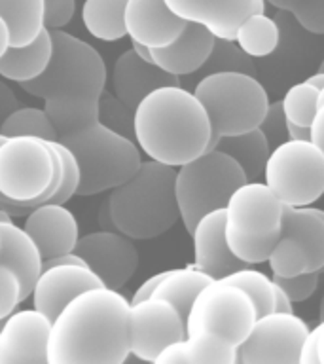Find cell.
I'll use <instances>...</instances> for the list:
<instances>
[{"mask_svg":"<svg viewBox=\"0 0 324 364\" xmlns=\"http://www.w3.org/2000/svg\"><path fill=\"white\" fill-rule=\"evenodd\" d=\"M129 309L119 290H84L51 321L48 364H124L131 355Z\"/></svg>","mask_w":324,"mask_h":364,"instance_id":"obj_1","label":"cell"},{"mask_svg":"<svg viewBox=\"0 0 324 364\" xmlns=\"http://www.w3.org/2000/svg\"><path fill=\"white\" fill-rule=\"evenodd\" d=\"M203 102L180 84L148 93L135 108V142L150 159L180 167L210 148Z\"/></svg>","mask_w":324,"mask_h":364,"instance_id":"obj_2","label":"cell"},{"mask_svg":"<svg viewBox=\"0 0 324 364\" xmlns=\"http://www.w3.org/2000/svg\"><path fill=\"white\" fill-rule=\"evenodd\" d=\"M175 182L176 167L156 159L142 161L135 175L114 188L108 198L118 232L136 241L169 232L180 218Z\"/></svg>","mask_w":324,"mask_h":364,"instance_id":"obj_3","label":"cell"},{"mask_svg":"<svg viewBox=\"0 0 324 364\" xmlns=\"http://www.w3.org/2000/svg\"><path fill=\"white\" fill-rule=\"evenodd\" d=\"M61 181L63 164L50 141L16 135L0 142V205L11 216L50 203Z\"/></svg>","mask_w":324,"mask_h":364,"instance_id":"obj_4","label":"cell"},{"mask_svg":"<svg viewBox=\"0 0 324 364\" xmlns=\"http://www.w3.org/2000/svg\"><path fill=\"white\" fill-rule=\"evenodd\" d=\"M53 53L45 73L19 84L44 102H99L107 91V63L101 53L74 34L51 28Z\"/></svg>","mask_w":324,"mask_h":364,"instance_id":"obj_5","label":"cell"},{"mask_svg":"<svg viewBox=\"0 0 324 364\" xmlns=\"http://www.w3.org/2000/svg\"><path fill=\"white\" fill-rule=\"evenodd\" d=\"M80 165V198L114 190L129 181L141 167V148L133 139L101 122L59 136Z\"/></svg>","mask_w":324,"mask_h":364,"instance_id":"obj_6","label":"cell"},{"mask_svg":"<svg viewBox=\"0 0 324 364\" xmlns=\"http://www.w3.org/2000/svg\"><path fill=\"white\" fill-rule=\"evenodd\" d=\"M226 241L233 255L254 266L267 262L283 228L284 203L266 182H244L226 205Z\"/></svg>","mask_w":324,"mask_h":364,"instance_id":"obj_7","label":"cell"},{"mask_svg":"<svg viewBox=\"0 0 324 364\" xmlns=\"http://www.w3.org/2000/svg\"><path fill=\"white\" fill-rule=\"evenodd\" d=\"M193 93L209 114L210 148L220 136L260 127L269 107V97L260 80L235 70L201 76Z\"/></svg>","mask_w":324,"mask_h":364,"instance_id":"obj_8","label":"cell"},{"mask_svg":"<svg viewBox=\"0 0 324 364\" xmlns=\"http://www.w3.org/2000/svg\"><path fill=\"white\" fill-rule=\"evenodd\" d=\"M244 182L247 175L241 165L216 148L176 167V201L186 232L192 235L205 215L224 209L232 193Z\"/></svg>","mask_w":324,"mask_h":364,"instance_id":"obj_9","label":"cell"},{"mask_svg":"<svg viewBox=\"0 0 324 364\" xmlns=\"http://www.w3.org/2000/svg\"><path fill=\"white\" fill-rule=\"evenodd\" d=\"M266 184L288 207H311L324 193V152L311 141L286 139L267 158Z\"/></svg>","mask_w":324,"mask_h":364,"instance_id":"obj_10","label":"cell"},{"mask_svg":"<svg viewBox=\"0 0 324 364\" xmlns=\"http://www.w3.org/2000/svg\"><path fill=\"white\" fill-rule=\"evenodd\" d=\"M254 301L241 287L226 279H212L193 301L186 318V334L203 330L241 346L254 324Z\"/></svg>","mask_w":324,"mask_h":364,"instance_id":"obj_11","label":"cell"},{"mask_svg":"<svg viewBox=\"0 0 324 364\" xmlns=\"http://www.w3.org/2000/svg\"><path fill=\"white\" fill-rule=\"evenodd\" d=\"M273 275H300L323 272L324 220L313 207L284 205L283 228L267 258Z\"/></svg>","mask_w":324,"mask_h":364,"instance_id":"obj_12","label":"cell"},{"mask_svg":"<svg viewBox=\"0 0 324 364\" xmlns=\"http://www.w3.org/2000/svg\"><path fill=\"white\" fill-rule=\"evenodd\" d=\"M309 330L294 311H271L256 317L237 349V364H300L301 343Z\"/></svg>","mask_w":324,"mask_h":364,"instance_id":"obj_13","label":"cell"},{"mask_svg":"<svg viewBox=\"0 0 324 364\" xmlns=\"http://www.w3.org/2000/svg\"><path fill=\"white\" fill-rule=\"evenodd\" d=\"M186 338V321L171 301L150 296L131 301L129 347L131 355L153 363L165 347Z\"/></svg>","mask_w":324,"mask_h":364,"instance_id":"obj_14","label":"cell"},{"mask_svg":"<svg viewBox=\"0 0 324 364\" xmlns=\"http://www.w3.org/2000/svg\"><path fill=\"white\" fill-rule=\"evenodd\" d=\"M74 252L84 258L108 289H124L139 267V250L133 239L122 232L87 233L78 239Z\"/></svg>","mask_w":324,"mask_h":364,"instance_id":"obj_15","label":"cell"},{"mask_svg":"<svg viewBox=\"0 0 324 364\" xmlns=\"http://www.w3.org/2000/svg\"><path fill=\"white\" fill-rule=\"evenodd\" d=\"M51 318L33 309H16L0 328V364H48Z\"/></svg>","mask_w":324,"mask_h":364,"instance_id":"obj_16","label":"cell"},{"mask_svg":"<svg viewBox=\"0 0 324 364\" xmlns=\"http://www.w3.org/2000/svg\"><path fill=\"white\" fill-rule=\"evenodd\" d=\"M95 287H104V283L87 264L63 262L44 266L31 294L33 306L53 321L72 298Z\"/></svg>","mask_w":324,"mask_h":364,"instance_id":"obj_17","label":"cell"},{"mask_svg":"<svg viewBox=\"0 0 324 364\" xmlns=\"http://www.w3.org/2000/svg\"><path fill=\"white\" fill-rule=\"evenodd\" d=\"M165 4L175 16L203 25L222 40H235L237 27L247 17L266 11V0H165Z\"/></svg>","mask_w":324,"mask_h":364,"instance_id":"obj_18","label":"cell"},{"mask_svg":"<svg viewBox=\"0 0 324 364\" xmlns=\"http://www.w3.org/2000/svg\"><path fill=\"white\" fill-rule=\"evenodd\" d=\"M224 209H216L205 215L192 232L193 266L212 279H224L241 267L250 266L233 255V250L227 245Z\"/></svg>","mask_w":324,"mask_h":364,"instance_id":"obj_19","label":"cell"},{"mask_svg":"<svg viewBox=\"0 0 324 364\" xmlns=\"http://www.w3.org/2000/svg\"><path fill=\"white\" fill-rule=\"evenodd\" d=\"M188 21L175 16L165 0H127L125 28L131 42L148 48H165L173 44Z\"/></svg>","mask_w":324,"mask_h":364,"instance_id":"obj_20","label":"cell"},{"mask_svg":"<svg viewBox=\"0 0 324 364\" xmlns=\"http://www.w3.org/2000/svg\"><path fill=\"white\" fill-rule=\"evenodd\" d=\"M23 228L36 241L44 260L74 252L78 245V220L65 205L44 203L34 207L27 213Z\"/></svg>","mask_w":324,"mask_h":364,"instance_id":"obj_21","label":"cell"},{"mask_svg":"<svg viewBox=\"0 0 324 364\" xmlns=\"http://www.w3.org/2000/svg\"><path fill=\"white\" fill-rule=\"evenodd\" d=\"M178 76L165 73L156 63H148L136 55L133 48L124 51L116 59L112 68L114 95L122 99L129 108L135 110L139 102L163 85H176Z\"/></svg>","mask_w":324,"mask_h":364,"instance_id":"obj_22","label":"cell"},{"mask_svg":"<svg viewBox=\"0 0 324 364\" xmlns=\"http://www.w3.org/2000/svg\"><path fill=\"white\" fill-rule=\"evenodd\" d=\"M216 36L198 23H188L182 34L165 48H150L152 59L159 68L173 76L199 73L215 48Z\"/></svg>","mask_w":324,"mask_h":364,"instance_id":"obj_23","label":"cell"},{"mask_svg":"<svg viewBox=\"0 0 324 364\" xmlns=\"http://www.w3.org/2000/svg\"><path fill=\"white\" fill-rule=\"evenodd\" d=\"M0 264L17 273L21 281L23 301L28 300L44 267V256L31 233L14 224V220L0 222Z\"/></svg>","mask_w":324,"mask_h":364,"instance_id":"obj_24","label":"cell"},{"mask_svg":"<svg viewBox=\"0 0 324 364\" xmlns=\"http://www.w3.org/2000/svg\"><path fill=\"white\" fill-rule=\"evenodd\" d=\"M53 53L51 28L48 27L38 38L28 46H11L4 55L0 57V78L25 84L36 80L45 73Z\"/></svg>","mask_w":324,"mask_h":364,"instance_id":"obj_25","label":"cell"},{"mask_svg":"<svg viewBox=\"0 0 324 364\" xmlns=\"http://www.w3.org/2000/svg\"><path fill=\"white\" fill-rule=\"evenodd\" d=\"M212 148L232 156L241 165L249 182L258 181L264 175L267 158L271 154V144L260 127L244 131V133L220 136Z\"/></svg>","mask_w":324,"mask_h":364,"instance_id":"obj_26","label":"cell"},{"mask_svg":"<svg viewBox=\"0 0 324 364\" xmlns=\"http://www.w3.org/2000/svg\"><path fill=\"white\" fill-rule=\"evenodd\" d=\"M0 16L10 27L11 46H28L48 28V0H0Z\"/></svg>","mask_w":324,"mask_h":364,"instance_id":"obj_27","label":"cell"},{"mask_svg":"<svg viewBox=\"0 0 324 364\" xmlns=\"http://www.w3.org/2000/svg\"><path fill=\"white\" fill-rule=\"evenodd\" d=\"M210 281H212V277L195 266L167 269L163 279L159 281V284L153 290V296L171 301L186 321L195 298Z\"/></svg>","mask_w":324,"mask_h":364,"instance_id":"obj_28","label":"cell"},{"mask_svg":"<svg viewBox=\"0 0 324 364\" xmlns=\"http://www.w3.org/2000/svg\"><path fill=\"white\" fill-rule=\"evenodd\" d=\"M127 0H84L82 21L85 31L102 42H116L127 36L125 28Z\"/></svg>","mask_w":324,"mask_h":364,"instance_id":"obj_29","label":"cell"},{"mask_svg":"<svg viewBox=\"0 0 324 364\" xmlns=\"http://www.w3.org/2000/svg\"><path fill=\"white\" fill-rule=\"evenodd\" d=\"M235 42L250 57H266L277 50L281 42V28L266 11H256L249 16L235 33Z\"/></svg>","mask_w":324,"mask_h":364,"instance_id":"obj_30","label":"cell"},{"mask_svg":"<svg viewBox=\"0 0 324 364\" xmlns=\"http://www.w3.org/2000/svg\"><path fill=\"white\" fill-rule=\"evenodd\" d=\"M186 364H237V346L218 336L195 330L184 338Z\"/></svg>","mask_w":324,"mask_h":364,"instance_id":"obj_31","label":"cell"},{"mask_svg":"<svg viewBox=\"0 0 324 364\" xmlns=\"http://www.w3.org/2000/svg\"><path fill=\"white\" fill-rule=\"evenodd\" d=\"M0 133L6 136L33 135L45 141H59L55 127L44 108L19 107L0 124Z\"/></svg>","mask_w":324,"mask_h":364,"instance_id":"obj_32","label":"cell"},{"mask_svg":"<svg viewBox=\"0 0 324 364\" xmlns=\"http://www.w3.org/2000/svg\"><path fill=\"white\" fill-rule=\"evenodd\" d=\"M224 279L241 287L250 296V300L254 301L258 317L275 311V281L267 277L266 273L247 266L237 269V272L230 273Z\"/></svg>","mask_w":324,"mask_h":364,"instance_id":"obj_33","label":"cell"},{"mask_svg":"<svg viewBox=\"0 0 324 364\" xmlns=\"http://www.w3.org/2000/svg\"><path fill=\"white\" fill-rule=\"evenodd\" d=\"M224 70H235V73H247L256 76L258 70L254 67L252 57L247 55L237 46L235 40L216 38L215 48L210 51L209 59L199 73L207 76L212 73H224Z\"/></svg>","mask_w":324,"mask_h":364,"instance_id":"obj_34","label":"cell"},{"mask_svg":"<svg viewBox=\"0 0 324 364\" xmlns=\"http://www.w3.org/2000/svg\"><path fill=\"white\" fill-rule=\"evenodd\" d=\"M318 93H320V90H317L309 82L290 85L288 91L284 93L283 101H281L286 119L309 127L318 110Z\"/></svg>","mask_w":324,"mask_h":364,"instance_id":"obj_35","label":"cell"},{"mask_svg":"<svg viewBox=\"0 0 324 364\" xmlns=\"http://www.w3.org/2000/svg\"><path fill=\"white\" fill-rule=\"evenodd\" d=\"M99 122L135 141V110L107 91L99 101Z\"/></svg>","mask_w":324,"mask_h":364,"instance_id":"obj_36","label":"cell"},{"mask_svg":"<svg viewBox=\"0 0 324 364\" xmlns=\"http://www.w3.org/2000/svg\"><path fill=\"white\" fill-rule=\"evenodd\" d=\"M320 277H323L320 272H309L300 273V275H290V277L273 275V281L288 294L290 300L294 301V304H300V301L309 300L317 292Z\"/></svg>","mask_w":324,"mask_h":364,"instance_id":"obj_37","label":"cell"},{"mask_svg":"<svg viewBox=\"0 0 324 364\" xmlns=\"http://www.w3.org/2000/svg\"><path fill=\"white\" fill-rule=\"evenodd\" d=\"M23 301L21 281L17 273L0 264V321L10 317Z\"/></svg>","mask_w":324,"mask_h":364,"instance_id":"obj_38","label":"cell"},{"mask_svg":"<svg viewBox=\"0 0 324 364\" xmlns=\"http://www.w3.org/2000/svg\"><path fill=\"white\" fill-rule=\"evenodd\" d=\"M260 129L267 136L271 148H275L277 144H281V142L288 139V135H286V116H284L283 102H269L266 116L261 119Z\"/></svg>","mask_w":324,"mask_h":364,"instance_id":"obj_39","label":"cell"},{"mask_svg":"<svg viewBox=\"0 0 324 364\" xmlns=\"http://www.w3.org/2000/svg\"><path fill=\"white\" fill-rule=\"evenodd\" d=\"M292 16L307 33L324 34V0H301Z\"/></svg>","mask_w":324,"mask_h":364,"instance_id":"obj_40","label":"cell"},{"mask_svg":"<svg viewBox=\"0 0 324 364\" xmlns=\"http://www.w3.org/2000/svg\"><path fill=\"white\" fill-rule=\"evenodd\" d=\"M76 11V0H48V27L63 28Z\"/></svg>","mask_w":324,"mask_h":364,"instance_id":"obj_41","label":"cell"},{"mask_svg":"<svg viewBox=\"0 0 324 364\" xmlns=\"http://www.w3.org/2000/svg\"><path fill=\"white\" fill-rule=\"evenodd\" d=\"M318 334H320L318 324L307 332L306 340L301 343L300 364H320V360H318Z\"/></svg>","mask_w":324,"mask_h":364,"instance_id":"obj_42","label":"cell"},{"mask_svg":"<svg viewBox=\"0 0 324 364\" xmlns=\"http://www.w3.org/2000/svg\"><path fill=\"white\" fill-rule=\"evenodd\" d=\"M19 107H21V102L14 93V90L6 84L4 80H0V124Z\"/></svg>","mask_w":324,"mask_h":364,"instance_id":"obj_43","label":"cell"},{"mask_svg":"<svg viewBox=\"0 0 324 364\" xmlns=\"http://www.w3.org/2000/svg\"><path fill=\"white\" fill-rule=\"evenodd\" d=\"M309 141L317 144L324 152V107H318L311 125H309Z\"/></svg>","mask_w":324,"mask_h":364,"instance_id":"obj_44","label":"cell"},{"mask_svg":"<svg viewBox=\"0 0 324 364\" xmlns=\"http://www.w3.org/2000/svg\"><path fill=\"white\" fill-rule=\"evenodd\" d=\"M165 272H159L156 273V275H152V277H148L144 283L139 287V289L135 290V294H133V298H131V301H139V300H144V298H150V296H153V290H156V287L159 284V281L163 279Z\"/></svg>","mask_w":324,"mask_h":364,"instance_id":"obj_45","label":"cell"},{"mask_svg":"<svg viewBox=\"0 0 324 364\" xmlns=\"http://www.w3.org/2000/svg\"><path fill=\"white\" fill-rule=\"evenodd\" d=\"M97 222H99V228L101 230H108V232H118V228L114 224L112 215H110V209H108V199L102 201L101 207H99V215H97Z\"/></svg>","mask_w":324,"mask_h":364,"instance_id":"obj_46","label":"cell"},{"mask_svg":"<svg viewBox=\"0 0 324 364\" xmlns=\"http://www.w3.org/2000/svg\"><path fill=\"white\" fill-rule=\"evenodd\" d=\"M275 311H294V301L290 300L288 294L279 284H275Z\"/></svg>","mask_w":324,"mask_h":364,"instance_id":"obj_47","label":"cell"},{"mask_svg":"<svg viewBox=\"0 0 324 364\" xmlns=\"http://www.w3.org/2000/svg\"><path fill=\"white\" fill-rule=\"evenodd\" d=\"M286 135H288V139H296V141H309V127L286 119Z\"/></svg>","mask_w":324,"mask_h":364,"instance_id":"obj_48","label":"cell"},{"mask_svg":"<svg viewBox=\"0 0 324 364\" xmlns=\"http://www.w3.org/2000/svg\"><path fill=\"white\" fill-rule=\"evenodd\" d=\"M11 48V34H10V27H8V23L2 19L0 16V57L4 55L6 51Z\"/></svg>","mask_w":324,"mask_h":364,"instance_id":"obj_49","label":"cell"},{"mask_svg":"<svg viewBox=\"0 0 324 364\" xmlns=\"http://www.w3.org/2000/svg\"><path fill=\"white\" fill-rule=\"evenodd\" d=\"M267 4H271L273 8H277V10H283V11H292L296 10V6L300 4L301 0H266Z\"/></svg>","mask_w":324,"mask_h":364,"instance_id":"obj_50","label":"cell"},{"mask_svg":"<svg viewBox=\"0 0 324 364\" xmlns=\"http://www.w3.org/2000/svg\"><path fill=\"white\" fill-rule=\"evenodd\" d=\"M131 46H133V51H135L136 55L141 57V59H144V61H148V63H153L152 50H150L148 46H142V44H139V42H131Z\"/></svg>","mask_w":324,"mask_h":364,"instance_id":"obj_51","label":"cell"},{"mask_svg":"<svg viewBox=\"0 0 324 364\" xmlns=\"http://www.w3.org/2000/svg\"><path fill=\"white\" fill-rule=\"evenodd\" d=\"M306 82H309L311 85H315L317 90H324V73H315L313 76H309V78L306 80Z\"/></svg>","mask_w":324,"mask_h":364,"instance_id":"obj_52","label":"cell"},{"mask_svg":"<svg viewBox=\"0 0 324 364\" xmlns=\"http://www.w3.org/2000/svg\"><path fill=\"white\" fill-rule=\"evenodd\" d=\"M318 326H320V334H318V360H320V364H324V321L318 323Z\"/></svg>","mask_w":324,"mask_h":364,"instance_id":"obj_53","label":"cell"},{"mask_svg":"<svg viewBox=\"0 0 324 364\" xmlns=\"http://www.w3.org/2000/svg\"><path fill=\"white\" fill-rule=\"evenodd\" d=\"M11 218H14V216H11L10 213H8V210H6L4 207L0 205V222H8V220H11Z\"/></svg>","mask_w":324,"mask_h":364,"instance_id":"obj_54","label":"cell"},{"mask_svg":"<svg viewBox=\"0 0 324 364\" xmlns=\"http://www.w3.org/2000/svg\"><path fill=\"white\" fill-rule=\"evenodd\" d=\"M318 321H320V323L324 321V294L323 298H320V306H318Z\"/></svg>","mask_w":324,"mask_h":364,"instance_id":"obj_55","label":"cell"},{"mask_svg":"<svg viewBox=\"0 0 324 364\" xmlns=\"http://www.w3.org/2000/svg\"><path fill=\"white\" fill-rule=\"evenodd\" d=\"M315 213H317V215L320 216V218H323V220H324V210L323 209H315ZM323 269H324V267H323Z\"/></svg>","mask_w":324,"mask_h":364,"instance_id":"obj_56","label":"cell"},{"mask_svg":"<svg viewBox=\"0 0 324 364\" xmlns=\"http://www.w3.org/2000/svg\"><path fill=\"white\" fill-rule=\"evenodd\" d=\"M318 73H324V59L320 61V65H318Z\"/></svg>","mask_w":324,"mask_h":364,"instance_id":"obj_57","label":"cell"},{"mask_svg":"<svg viewBox=\"0 0 324 364\" xmlns=\"http://www.w3.org/2000/svg\"><path fill=\"white\" fill-rule=\"evenodd\" d=\"M4 139H6V135H2V133H0V142L4 141Z\"/></svg>","mask_w":324,"mask_h":364,"instance_id":"obj_58","label":"cell"},{"mask_svg":"<svg viewBox=\"0 0 324 364\" xmlns=\"http://www.w3.org/2000/svg\"><path fill=\"white\" fill-rule=\"evenodd\" d=\"M2 324H4V318H2V321H0V328H2Z\"/></svg>","mask_w":324,"mask_h":364,"instance_id":"obj_59","label":"cell"},{"mask_svg":"<svg viewBox=\"0 0 324 364\" xmlns=\"http://www.w3.org/2000/svg\"><path fill=\"white\" fill-rule=\"evenodd\" d=\"M320 275H323V277H324V269H323V272H320Z\"/></svg>","mask_w":324,"mask_h":364,"instance_id":"obj_60","label":"cell"}]
</instances>
